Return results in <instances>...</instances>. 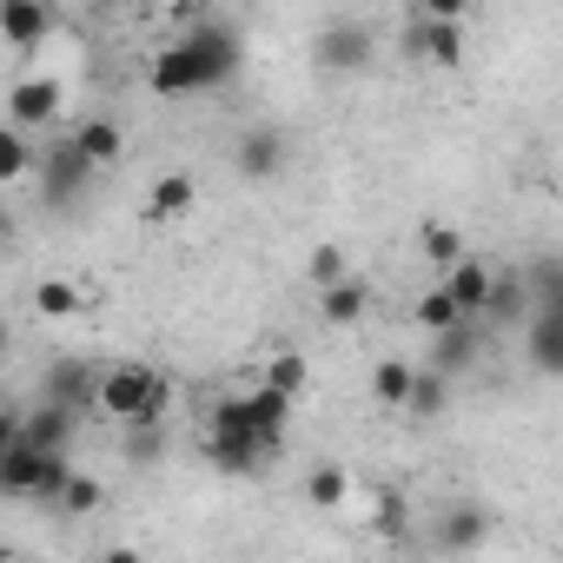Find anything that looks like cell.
<instances>
[{"label":"cell","mask_w":563,"mask_h":563,"mask_svg":"<svg viewBox=\"0 0 563 563\" xmlns=\"http://www.w3.org/2000/svg\"><path fill=\"white\" fill-rule=\"evenodd\" d=\"M54 34V8H41V0H0V41L8 47H41Z\"/></svg>","instance_id":"4fadbf2b"},{"label":"cell","mask_w":563,"mask_h":563,"mask_svg":"<svg viewBox=\"0 0 563 563\" xmlns=\"http://www.w3.org/2000/svg\"><path fill=\"white\" fill-rule=\"evenodd\" d=\"M100 504H107V484H100V477H74L67 497H60V510H74V517H87V510H100Z\"/></svg>","instance_id":"4dcf8cb0"},{"label":"cell","mask_w":563,"mask_h":563,"mask_svg":"<svg viewBox=\"0 0 563 563\" xmlns=\"http://www.w3.org/2000/svg\"><path fill=\"white\" fill-rule=\"evenodd\" d=\"M265 385H272V391H286V398H299V391H306V358H299V352L265 358Z\"/></svg>","instance_id":"83f0119b"},{"label":"cell","mask_w":563,"mask_h":563,"mask_svg":"<svg viewBox=\"0 0 563 563\" xmlns=\"http://www.w3.org/2000/svg\"><path fill=\"white\" fill-rule=\"evenodd\" d=\"M411 385H418V365H405V358H385V365L372 372V391H378L385 405H411Z\"/></svg>","instance_id":"d4e9b609"},{"label":"cell","mask_w":563,"mask_h":563,"mask_svg":"<svg viewBox=\"0 0 563 563\" xmlns=\"http://www.w3.org/2000/svg\"><path fill=\"white\" fill-rule=\"evenodd\" d=\"M477 352H484V325H477V319H464L457 332H444V339H438V352H431V372H444V378H451V372L477 365Z\"/></svg>","instance_id":"e0dca14e"},{"label":"cell","mask_w":563,"mask_h":563,"mask_svg":"<svg viewBox=\"0 0 563 563\" xmlns=\"http://www.w3.org/2000/svg\"><path fill=\"white\" fill-rule=\"evenodd\" d=\"M312 286H319V292L345 286V252H339V245H319V252H312Z\"/></svg>","instance_id":"1f68e13d"},{"label":"cell","mask_w":563,"mask_h":563,"mask_svg":"<svg viewBox=\"0 0 563 563\" xmlns=\"http://www.w3.org/2000/svg\"><path fill=\"white\" fill-rule=\"evenodd\" d=\"M166 398H173V385L153 365H107L100 372V411L120 418L126 431L133 424H159L166 418Z\"/></svg>","instance_id":"7a4b0ae2"},{"label":"cell","mask_w":563,"mask_h":563,"mask_svg":"<svg viewBox=\"0 0 563 563\" xmlns=\"http://www.w3.org/2000/svg\"><path fill=\"white\" fill-rule=\"evenodd\" d=\"M312 54H319L325 74H358V67H372L378 34H372L365 21H325V27L312 34Z\"/></svg>","instance_id":"5b68a950"},{"label":"cell","mask_w":563,"mask_h":563,"mask_svg":"<svg viewBox=\"0 0 563 563\" xmlns=\"http://www.w3.org/2000/svg\"><path fill=\"white\" fill-rule=\"evenodd\" d=\"M27 173H41V153L27 146V133H0V179H27Z\"/></svg>","instance_id":"484cf974"},{"label":"cell","mask_w":563,"mask_h":563,"mask_svg":"<svg viewBox=\"0 0 563 563\" xmlns=\"http://www.w3.org/2000/svg\"><path fill=\"white\" fill-rule=\"evenodd\" d=\"M245 411H252L258 438L278 451V438H286V424H292V398H286V391H272V385H258V391H245Z\"/></svg>","instance_id":"2e32d148"},{"label":"cell","mask_w":563,"mask_h":563,"mask_svg":"<svg viewBox=\"0 0 563 563\" xmlns=\"http://www.w3.org/2000/svg\"><path fill=\"white\" fill-rule=\"evenodd\" d=\"M74 146L87 153V166H113V159L126 153V133H120L113 120H80V126H74Z\"/></svg>","instance_id":"ac0fdd59"},{"label":"cell","mask_w":563,"mask_h":563,"mask_svg":"<svg viewBox=\"0 0 563 563\" xmlns=\"http://www.w3.org/2000/svg\"><path fill=\"white\" fill-rule=\"evenodd\" d=\"M405 54L431 60V67H457L464 60V21H438V14H411L405 21Z\"/></svg>","instance_id":"ba28073f"},{"label":"cell","mask_w":563,"mask_h":563,"mask_svg":"<svg viewBox=\"0 0 563 563\" xmlns=\"http://www.w3.org/2000/svg\"><path fill=\"white\" fill-rule=\"evenodd\" d=\"M74 477H80V471L67 464V451H34V444H21V438H8V451H0V490H8V497L60 504Z\"/></svg>","instance_id":"277c9868"},{"label":"cell","mask_w":563,"mask_h":563,"mask_svg":"<svg viewBox=\"0 0 563 563\" xmlns=\"http://www.w3.org/2000/svg\"><path fill=\"white\" fill-rule=\"evenodd\" d=\"M444 405H451V378L424 365V372H418V385H411V405H405V411H411L418 424H431V418H444Z\"/></svg>","instance_id":"603a6c76"},{"label":"cell","mask_w":563,"mask_h":563,"mask_svg":"<svg viewBox=\"0 0 563 563\" xmlns=\"http://www.w3.org/2000/svg\"><path fill=\"white\" fill-rule=\"evenodd\" d=\"M100 166H87V153L74 146V140H60V146H47L41 153V199L60 212V206H74L80 192H87V179H93Z\"/></svg>","instance_id":"52a82bcc"},{"label":"cell","mask_w":563,"mask_h":563,"mask_svg":"<svg viewBox=\"0 0 563 563\" xmlns=\"http://www.w3.org/2000/svg\"><path fill=\"white\" fill-rule=\"evenodd\" d=\"M365 312H372V292L358 286V278H345V286L319 292V319H325V325H358Z\"/></svg>","instance_id":"ffe728a7"},{"label":"cell","mask_w":563,"mask_h":563,"mask_svg":"<svg viewBox=\"0 0 563 563\" xmlns=\"http://www.w3.org/2000/svg\"><path fill=\"white\" fill-rule=\"evenodd\" d=\"M523 352L543 378H563V312L556 306H537L530 325H523Z\"/></svg>","instance_id":"7c38bea8"},{"label":"cell","mask_w":563,"mask_h":563,"mask_svg":"<svg viewBox=\"0 0 563 563\" xmlns=\"http://www.w3.org/2000/svg\"><path fill=\"white\" fill-rule=\"evenodd\" d=\"M74 418H80V411H67V405H47V398H41V411L14 418V438H21V444H34V451H67V444H74Z\"/></svg>","instance_id":"5bb4252c"},{"label":"cell","mask_w":563,"mask_h":563,"mask_svg":"<svg viewBox=\"0 0 563 563\" xmlns=\"http://www.w3.org/2000/svg\"><path fill=\"white\" fill-rule=\"evenodd\" d=\"M444 286H451V299H457V312L484 325V312H490V292H497V272H490L484 258H464L457 272H444Z\"/></svg>","instance_id":"9a60e30c"},{"label":"cell","mask_w":563,"mask_h":563,"mask_svg":"<svg viewBox=\"0 0 563 563\" xmlns=\"http://www.w3.org/2000/svg\"><path fill=\"white\" fill-rule=\"evenodd\" d=\"M424 258L444 265V272H457V265H464V239H457L451 225H424Z\"/></svg>","instance_id":"f1b7e54d"},{"label":"cell","mask_w":563,"mask_h":563,"mask_svg":"<svg viewBox=\"0 0 563 563\" xmlns=\"http://www.w3.org/2000/svg\"><path fill=\"white\" fill-rule=\"evenodd\" d=\"M60 80L54 74H27V80H14L8 87V126L14 133H41V126H54L60 120Z\"/></svg>","instance_id":"8992f818"},{"label":"cell","mask_w":563,"mask_h":563,"mask_svg":"<svg viewBox=\"0 0 563 563\" xmlns=\"http://www.w3.org/2000/svg\"><path fill=\"white\" fill-rule=\"evenodd\" d=\"M126 457H133V464L166 457V431H159V424H133V431H126Z\"/></svg>","instance_id":"f546056e"},{"label":"cell","mask_w":563,"mask_h":563,"mask_svg":"<svg viewBox=\"0 0 563 563\" xmlns=\"http://www.w3.org/2000/svg\"><path fill=\"white\" fill-rule=\"evenodd\" d=\"M34 306H41V312H47V319H67V312H74V306H80V299H74V286H60V278H47V286H41V292H34Z\"/></svg>","instance_id":"d6a6232c"},{"label":"cell","mask_w":563,"mask_h":563,"mask_svg":"<svg viewBox=\"0 0 563 563\" xmlns=\"http://www.w3.org/2000/svg\"><path fill=\"white\" fill-rule=\"evenodd\" d=\"M484 325H530V286H523V272H517V278H497Z\"/></svg>","instance_id":"7402d4cb"},{"label":"cell","mask_w":563,"mask_h":563,"mask_svg":"<svg viewBox=\"0 0 563 563\" xmlns=\"http://www.w3.org/2000/svg\"><path fill=\"white\" fill-rule=\"evenodd\" d=\"M411 319L431 332V339H444V332H457L464 325V312H457V299H451V286H431V292H418V306H411Z\"/></svg>","instance_id":"44dd1931"},{"label":"cell","mask_w":563,"mask_h":563,"mask_svg":"<svg viewBox=\"0 0 563 563\" xmlns=\"http://www.w3.org/2000/svg\"><path fill=\"white\" fill-rule=\"evenodd\" d=\"M186 206H192V179H186V173L153 179V192H146V212H153V219H179Z\"/></svg>","instance_id":"cb8c5ba5"},{"label":"cell","mask_w":563,"mask_h":563,"mask_svg":"<svg viewBox=\"0 0 563 563\" xmlns=\"http://www.w3.org/2000/svg\"><path fill=\"white\" fill-rule=\"evenodd\" d=\"M278 166H286V133L278 126H245L239 146H232V173L239 179H272Z\"/></svg>","instance_id":"9c48e42d"},{"label":"cell","mask_w":563,"mask_h":563,"mask_svg":"<svg viewBox=\"0 0 563 563\" xmlns=\"http://www.w3.org/2000/svg\"><path fill=\"white\" fill-rule=\"evenodd\" d=\"M523 286H530V312L537 306H556L563 312V252H543L523 265Z\"/></svg>","instance_id":"d6986e66"},{"label":"cell","mask_w":563,"mask_h":563,"mask_svg":"<svg viewBox=\"0 0 563 563\" xmlns=\"http://www.w3.org/2000/svg\"><path fill=\"white\" fill-rule=\"evenodd\" d=\"M345 490H352V471H345V464H319V471L306 477V497H312L319 510H332V504H345Z\"/></svg>","instance_id":"4316f807"},{"label":"cell","mask_w":563,"mask_h":563,"mask_svg":"<svg viewBox=\"0 0 563 563\" xmlns=\"http://www.w3.org/2000/svg\"><path fill=\"white\" fill-rule=\"evenodd\" d=\"M490 537V510L484 504H451L444 517H438V530H431V543L444 550V556H464V550H477Z\"/></svg>","instance_id":"8fae6325"},{"label":"cell","mask_w":563,"mask_h":563,"mask_svg":"<svg viewBox=\"0 0 563 563\" xmlns=\"http://www.w3.org/2000/svg\"><path fill=\"white\" fill-rule=\"evenodd\" d=\"M100 563H140V550H107Z\"/></svg>","instance_id":"836d02e7"},{"label":"cell","mask_w":563,"mask_h":563,"mask_svg":"<svg viewBox=\"0 0 563 563\" xmlns=\"http://www.w3.org/2000/svg\"><path fill=\"white\" fill-rule=\"evenodd\" d=\"M41 398H47V405H67V411H87V405H100V372L80 365V358H60V365L47 372Z\"/></svg>","instance_id":"30bf717a"},{"label":"cell","mask_w":563,"mask_h":563,"mask_svg":"<svg viewBox=\"0 0 563 563\" xmlns=\"http://www.w3.org/2000/svg\"><path fill=\"white\" fill-rule=\"evenodd\" d=\"M206 457H212V471H225V477H245V471H258V464L272 457V444L258 438L245 398H219V405H212V418H206Z\"/></svg>","instance_id":"3957f363"},{"label":"cell","mask_w":563,"mask_h":563,"mask_svg":"<svg viewBox=\"0 0 563 563\" xmlns=\"http://www.w3.org/2000/svg\"><path fill=\"white\" fill-rule=\"evenodd\" d=\"M239 60H245L239 27H232L225 14H192V21H186V34H179V41H166V47L153 54L146 87H153V93H166V100L212 93V87H225V80L239 74Z\"/></svg>","instance_id":"6da1fadb"}]
</instances>
